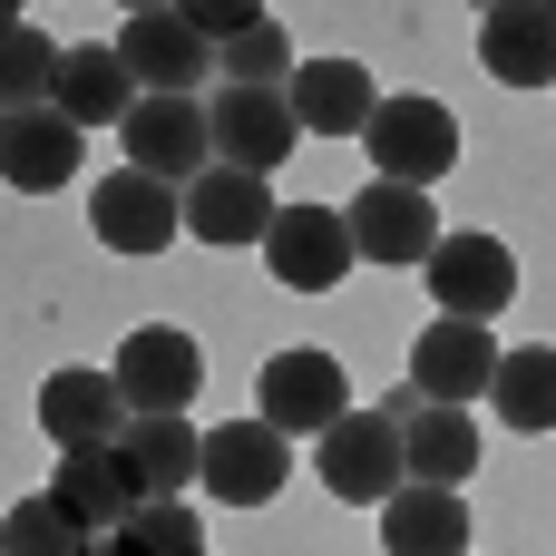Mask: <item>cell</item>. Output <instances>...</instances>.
<instances>
[{
	"instance_id": "30bf717a",
	"label": "cell",
	"mask_w": 556,
	"mask_h": 556,
	"mask_svg": "<svg viewBox=\"0 0 556 556\" xmlns=\"http://www.w3.org/2000/svg\"><path fill=\"white\" fill-rule=\"evenodd\" d=\"M498 332L489 323H430L420 342H410V391L420 401H440V410H469V401H489V381H498Z\"/></svg>"
},
{
	"instance_id": "4fadbf2b",
	"label": "cell",
	"mask_w": 556,
	"mask_h": 556,
	"mask_svg": "<svg viewBox=\"0 0 556 556\" xmlns=\"http://www.w3.org/2000/svg\"><path fill=\"white\" fill-rule=\"evenodd\" d=\"M274 176H244V166H205L195 186H186V235L195 244H215V254H235V244H254L264 254V235H274Z\"/></svg>"
},
{
	"instance_id": "4316f807",
	"label": "cell",
	"mask_w": 556,
	"mask_h": 556,
	"mask_svg": "<svg viewBox=\"0 0 556 556\" xmlns=\"http://www.w3.org/2000/svg\"><path fill=\"white\" fill-rule=\"evenodd\" d=\"M108 547H117V556H215V547H205V518H195L186 498H147Z\"/></svg>"
},
{
	"instance_id": "ac0fdd59",
	"label": "cell",
	"mask_w": 556,
	"mask_h": 556,
	"mask_svg": "<svg viewBox=\"0 0 556 556\" xmlns=\"http://www.w3.org/2000/svg\"><path fill=\"white\" fill-rule=\"evenodd\" d=\"M117 469H127L137 498H186V489H205V430H186V420H127L117 430Z\"/></svg>"
},
{
	"instance_id": "d4e9b609",
	"label": "cell",
	"mask_w": 556,
	"mask_h": 556,
	"mask_svg": "<svg viewBox=\"0 0 556 556\" xmlns=\"http://www.w3.org/2000/svg\"><path fill=\"white\" fill-rule=\"evenodd\" d=\"M59 68H68V49L39 29V20H10V59H0V88H10V117H29V108H49L59 98Z\"/></svg>"
},
{
	"instance_id": "7c38bea8",
	"label": "cell",
	"mask_w": 556,
	"mask_h": 556,
	"mask_svg": "<svg viewBox=\"0 0 556 556\" xmlns=\"http://www.w3.org/2000/svg\"><path fill=\"white\" fill-rule=\"evenodd\" d=\"M303 117H293V88H215V166H244V176H274L293 156Z\"/></svg>"
},
{
	"instance_id": "ffe728a7",
	"label": "cell",
	"mask_w": 556,
	"mask_h": 556,
	"mask_svg": "<svg viewBox=\"0 0 556 556\" xmlns=\"http://www.w3.org/2000/svg\"><path fill=\"white\" fill-rule=\"evenodd\" d=\"M49 498L68 508V518H88V538H117L147 498L127 489V469H117V440L108 450H59V479H49Z\"/></svg>"
},
{
	"instance_id": "83f0119b",
	"label": "cell",
	"mask_w": 556,
	"mask_h": 556,
	"mask_svg": "<svg viewBox=\"0 0 556 556\" xmlns=\"http://www.w3.org/2000/svg\"><path fill=\"white\" fill-rule=\"evenodd\" d=\"M215 68H225V88H293L303 59H293V39L264 20V29H244L235 49H215Z\"/></svg>"
},
{
	"instance_id": "7a4b0ae2",
	"label": "cell",
	"mask_w": 556,
	"mask_h": 556,
	"mask_svg": "<svg viewBox=\"0 0 556 556\" xmlns=\"http://www.w3.org/2000/svg\"><path fill=\"white\" fill-rule=\"evenodd\" d=\"M137 78V98H195L215 78V39L195 29V10H127V29L108 39Z\"/></svg>"
},
{
	"instance_id": "5bb4252c",
	"label": "cell",
	"mask_w": 556,
	"mask_h": 556,
	"mask_svg": "<svg viewBox=\"0 0 556 556\" xmlns=\"http://www.w3.org/2000/svg\"><path fill=\"white\" fill-rule=\"evenodd\" d=\"M342 215H352V244H362L371 264H430V254H440V215H430L420 186H381V176H371Z\"/></svg>"
},
{
	"instance_id": "8fae6325",
	"label": "cell",
	"mask_w": 556,
	"mask_h": 556,
	"mask_svg": "<svg viewBox=\"0 0 556 556\" xmlns=\"http://www.w3.org/2000/svg\"><path fill=\"white\" fill-rule=\"evenodd\" d=\"M254 420H274L283 440H323L332 420H352L342 362H332V352H274V362H264V410H254Z\"/></svg>"
},
{
	"instance_id": "f1b7e54d",
	"label": "cell",
	"mask_w": 556,
	"mask_h": 556,
	"mask_svg": "<svg viewBox=\"0 0 556 556\" xmlns=\"http://www.w3.org/2000/svg\"><path fill=\"white\" fill-rule=\"evenodd\" d=\"M88 556H117V547H108V538H98V547H88Z\"/></svg>"
},
{
	"instance_id": "44dd1931",
	"label": "cell",
	"mask_w": 556,
	"mask_h": 556,
	"mask_svg": "<svg viewBox=\"0 0 556 556\" xmlns=\"http://www.w3.org/2000/svg\"><path fill=\"white\" fill-rule=\"evenodd\" d=\"M381 556H469V498L410 479V489L381 508Z\"/></svg>"
},
{
	"instance_id": "3957f363",
	"label": "cell",
	"mask_w": 556,
	"mask_h": 556,
	"mask_svg": "<svg viewBox=\"0 0 556 556\" xmlns=\"http://www.w3.org/2000/svg\"><path fill=\"white\" fill-rule=\"evenodd\" d=\"M371 176L381 186H440L450 166H459V117L440 108V98H381V117H371Z\"/></svg>"
},
{
	"instance_id": "7402d4cb",
	"label": "cell",
	"mask_w": 556,
	"mask_h": 556,
	"mask_svg": "<svg viewBox=\"0 0 556 556\" xmlns=\"http://www.w3.org/2000/svg\"><path fill=\"white\" fill-rule=\"evenodd\" d=\"M59 117H78V127H127L137 117V78H127V59L117 49H68V68H59V98H49Z\"/></svg>"
},
{
	"instance_id": "9a60e30c",
	"label": "cell",
	"mask_w": 556,
	"mask_h": 556,
	"mask_svg": "<svg viewBox=\"0 0 556 556\" xmlns=\"http://www.w3.org/2000/svg\"><path fill=\"white\" fill-rule=\"evenodd\" d=\"M78 156H88V127L59 117V108H29V117L0 127V176H10V195H59V186L78 176Z\"/></svg>"
},
{
	"instance_id": "8992f818",
	"label": "cell",
	"mask_w": 556,
	"mask_h": 556,
	"mask_svg": "<svg viewBox=\"0 0 556 556\" xmlns=\"http://www.w3.org/2000/svg\"><path fill=\"white\" fill-rule=\"evenodd\" d=\"M88 225H98L108 254H137V264H147V254H166V244L186 235V186H156V176L117 166V176H98Z\"/></svg>"
},
{
	"instance_id": "cb8c5ba5",
	"label": "cell",
	"mask_w": 556,
	"mask_h": 556,
	"mask_svg": "<svg viewBox=\"0 0 556 556\" xmlns=\"http://www.w3.org/2000/svg\"><path fill=\"white\" fill-rule=\"evenodd\" d=\"M489 401H498L508 430H556V342H518V352L498 362Z\"/></svg>"
},
{
	"instance_id": "484cf974",
	"label": "cell",
	"mask_w": 556,
	"mask_h": 556,
	"mask_svg": "<svg viewBox=\"0 0 556 556\" xmlns=\"http://www.w3.org/2000/svg\"><path fill=\"white\" fill-rule=\"evenodd\" d=\"M98 538H88V518H68L49 489L39 498H20L10 508V528H0V556H88Z\"/></svg>"
},
{
	"instance_id": "ba28073f",
	"label": "cell",
	"mask_w": 556,
	"mask_h": 556,
	"mask_svg": "<svg viewBox=\"0 0 556 556\" xmlns=\"http://www.w3.org/2000/svg\"><path fill=\"white\" fill-rule=\"evenodd\" d=\"M293 479V440L274 420H215L205 430V498L215 508H264Z\"/></svg>"
},
{
	"instance_id": "2e32d148",
	"label": "cell",
	"mask_w": 556,
	"mask_h": 556,
	"mask_svg": "<svg viewBox=\"0 0 556 556\" xmlns=\"http://www.w3.org/2000/svg\"><path fill=\"white\" fill-rule=\"evenodd\" d=\"M127 420H137V410H127L117 371H49V381H39V430H49L59 450H108Z\"/></svg>"
},
{
	"instance_id": "d6986e66",
	"label": "cell",
	"mask_w": 556,
	"mask_h": 556,
	"mask_svg": "<svg viewBox=\"0 0 556 556\" xmlns=\"http://www.w3.org/2000/svg\"><path fill=\"white\" fill-rule=\"evenodd\" d=\"M293 117H303V137H371L381 98H371L362 59H303L293 68Z\"/></svg>"
},
{
	"instance_id": "52a82bcc",
	"label": "cell",
	"mask_w": 556,
	"mask_h": 556,
	"mask_svg": "<svg viewBox=\"0 0 556 556\" xmlns=\"http://www.w3.org/2000/svg\"><path fill=\"white\" fill-rule=\"evenodd\" d=\"M264 264H274V283H283V293H332V283L362 264L352 215H342V205H283V215H274V235H264Z\"/></svg>"
},
{
	"instance_id": "6da1fadb",
	"label": "cell",
	"mask_w": 556,
	"mask_h": 556,
	"mask_svg": "<svg viewBox=\"0 0 556 556\" xmlns=\"http://www.w3.org/2000/svg\"><path fill=\"white\" fill-rule=\"evenodd\" d=\"M313 469H323V489H332L342 508H391V498L410 489V440H401V420L371 401V410H352V420L323 430Z\"/></svg>"
},
{
	"instance_id": "9c48e42d",
	"label": "cell",
	"mask_w": 556,
	"mask_h": 556,
	"mask_svg": "<svg viewBox=\"0 0 556 556\" xmlns=\"http://www.w3.org/2000/svg\"><path fill=\"white\" fill-rule=\"evenodd\" d=\"M420 274H430V293H440L450 323H498L518 303V254L498 235H440V254Z\"/></svg>"
},
{
	"instance_id": "277c9868",
	"label": "cell",
	"mask_w": 556,
	"mask_h": 556,
	"mask_svg": "<svg viewBox=\"0 0 556 556\" xmlns=\"http://www.w3.org/2000/svg\"><path fill=\"white\" fill-rule=\"evenodd\" d=\"M108 371H117V391H127L137 420H186V401H195V381H205V352H195V332H176V323H137Z\"/></svg>"
},
{
	"instance_id": "603a6c76",
	"label": "cell",
	"mask_w": 556,
	"mask_h": 556,
	"mask_svg": "<svg viewBox=\"0 0 556 556\" xmlns=\"http://www.w3.org/2000/svg\"><path fill=\"white\" fill-rule=\"evenodd\" d=\"M401 440H410V479H420V489H469V469L489 459V450H479V420H469V410H440V401H420V420H410Z\"/></svg>"
},
{
	"instance_id": "5b68a950",
	"label": "cell",
	"mask_w": 556,
	"mask_h": 556,
	"mask_svg": "<svg viewBox=\"0 0 556 556\" xmlns=\"http://www.w3.org/2000/svg\"><path fill=\"white\" fill-rule=\"evenodd\" d=\"M117 137H127V166L156 186H195L215 166V108L205 98H137V117Z\"/></svg>"
},
{
	"instance_id": "e0dca14e",
	"label": "cell",
	"mask_w": 556,
	"mask_h": 556,
	"mask_svg": "<svg viewBox=\"0 0 556 556\" xmlns=\"http://www.w3.org/2000/svg\"><path fill=\"white\" fill-rule=\"evenodd\" d=\"M479 59L498 88H556V10L547 0H498L479 20Z\"/></svg>"
}]
</instances>
